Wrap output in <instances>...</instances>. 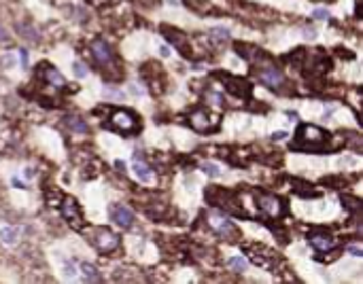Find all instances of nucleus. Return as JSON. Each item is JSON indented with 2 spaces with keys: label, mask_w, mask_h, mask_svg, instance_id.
Wrapping results in <instances>:
<instances>
[{
  "label": "nucleus",
  "mask_w": 363,
  "mask_h": 284,
  "mask_svg": "<svg viewBox=\"0 0 363 284\" xmlns=\"http://www.w3.org/2000/svg\"><path fill=\"white\" fill-rule=\"evenodd\" d=\"M209 225L215 233H219L221 238H234L236 236V225L232 223V219H227L225 215L217 210H211L209 212Z\"/></svg>",
  "instance_id": "f257e3e1"
},
{
  "label": "nucleus",
  "mask_w": 363,
  "mask_h": 284,
  "mask_svg": "<svg viewBox=\"0 0 363 284\" xmlns=\"http://www.w3.org/2000/svg\"><path fill=\"white\" fill-rule=\"evenodd\" d=\"M91 242H94V246L98 250L111 252V250H115L119 246V236H117V233H113V231H109V229H96Z\"/></svg>",
  "instance_id": "f03ea898"
},
{
  "label": "nucleus",
  "mask_w": 363,
  "mask_h": 284,
  "mask_svg": "<svg viewBox=\"0 0 363 284\" xmlns=\"http://www.w3.org/2000/svg\"><path fill=\"white\" fill-rule=\"evenodd\" d=\"M299 142H306V149H319V145L327 138V134L321 127H315V125H302V129H299V134H297Z\"/></svg>",
  "instance_id": "7ed1b4c3"
},
{
  "label": "nucleus",
  "mask_w": 363,
  "mask_h": 284,
  "mask_svg": "<svg viewBox=\"0 0 363 284\" xmlns=\"http://www.w3.org/2000/svg\"><path fill=\"white\" fill-rule=\"evenodd\" d=\"M91 55H94V59H96V62H98L102 68H109V66H113V62H115L111 47L105 43V40H100V38L91 43Z\"/></svg>",
  "instance_id": "20e7f679"
},
{
  "label": "nucleus",
  "mask_w": 363,
  "mask_h": 284,
  "mask_svg": "<svg viewBox=\"0 0 363 284\" xmlns=\"http://www.w3.org/2000/svg\"><path fill=\"white\" fill-rule=\"evenodd\" d=\"M308 242H310V246L319 252H329L338 244V240H334V236H329L327 231H313L308 236Z\"/></svg>",
  "instance_id": "39448f33"
},
{
  "label": "nucleus",
  "mask_w": 363,
  "mask_h": 284,
  "mask_svg": "<svg viewBox=\"0 0 363 284\" xmlns=\"http://www.w3.org/2000/svg\"><path fill=\"white\" fill-rule=\"evenodd\" d=\"M111 121H113V125L121 131H136L138 129V119L134 117L130 110H117V113H113Z\"/></svg>",
  "instance_id": "423d86ee"
},
{
  "label": "nucleus",
  "mask_w": 363,
  "mask_h": 284,
  "mask_svg": "<svg viewBox=\"0 0 363 284\" xmlns=\"http://www.w3.org/2000/svg\"><path fill=\"white\" fill-rule=\"evenodd\" d=\"M132 170H134V174H136V178L142 182V185H151L153 178H155L151 166L140 157V153H136L132 157Z\"/></svg>",
  "instance_id": "0eeeda50"
},
{
  "label": "nucleus",
  "mask_w": 363,
  "mask_h": 284,
  "mask_svg": "<svg viewBox=\"0 0 363 284\" xmlns=\"http://www.w3.org/2000/svg\"><path fill=\"white\" fill-rule=\"evenodd\" d=\"M62 217H64L72 227H81V223H83L79 204H77V201L72 199V197H66L64 204H62Z\"/></svg>",
  "instance_id": "6e6552de"
},
{
  "label": "nucleus",
  "mask_w": 363,
  "mask_h": 284,
  "mask_svg": "<svg viewBox=\"0 0 363 284\" xmlns=\"http://www.w3.org/2000/svg\"><path fill=\"white\" fill-rule=\"evenodd\" d=\"M259 208H262L266 215H268V217H272V219L281 217L283 212H285L283 201L278 199V197H274V195H262V197H259Z\"/></svg>",
  "instance_id": "1a4fd4ad"
},
{
  "label": "nucleus",
  "mask_w": 363,
  "mask_h": 284,
  "mask_svg": "<svg viewBox=\"0 0 363 284\" xmlns=\"http://www.w3.org/2000/svg\"><path fill=\"white\" fill-rule=\"evenodd\" d=\"M109 215L113 219V223H117L119 227H132V223H134V212L126 206H111L109 208Z\"/></svg>",
  "instance_id": "9d476101"
},
{
  "label": "nucleus",
  "mask_w": 363,
  "mask_h": 284,
  "mask_svg": "<svg viewBox=\"0 0 363 284\" xmlns=\"http://www.w3.org/2000/svg\"><path fill=\"white\" fill-rule=\"evenodd\" d=\"M259 79H262V83H266L270 89H278L283 83H285V77L283 73L278 68H272V66H268L264 68L262 73H259Z\"/></svg>",
  "instance_id": "9b49d317"
},
{
  "label": "nucleus",
  "mask_w": 363,
  "mask_h": 284,
  "mask_svg": "<svg viewBox=\"0 0 363 284\" xmlns=\"http://www.w3.org/2000/svg\"><path fill=\"white\" fill-rule=\"evenodd\" d=\"M162 32L164 36L168 38V43H172L174 47H179L181 51H185V55H189V47H187V36H185L183 32H179V30H172V28H162Z\"/></svg>",
  "instance_id": "f8f14e48"
},
{
  "label": "nucleus",
  "mask_w": 363,
  "mask_h": 284,
  "mask_svg": "<svg viewBox=\"0 0 363 284\" xmlns=\"http://www.w3.org/2000/svg\"><path fill=\"white\" fill-rule=\"evenodd\" d=\"M225 83H227V89H230L232 94H236V96H240V98H248V96H251V83H246L244 79L230 77Z\"/></svg>",
  "instance_id": "ddd939ff"
},
{
  "label": "nucleus",
  "mask_w": 363,
  "mask_h": 284,
  "mask_svg": "<svg viewBox=\"0 0 363 284\" xmlns=\"http://www.w3.org/2000/svg\"><path fill=\"white\" fill-rule=\"evenodd\" d=\"M189 121H191L193 129H198V131H209L211 129V119H209V115H206V113H202V110L193 113Z\"/></svg>",
  "instance_id": "4468645a"
},
{
  "label": "nucleus",
  "mask_w": 363,
  "mask_h": 284,
  "mask_svg": "<svg viewBox=\"0 0 363 284\" xmlns=\"http://www.w3.org/2000/svg\"><path fill=\"white\" fill-rule=\"evenodd\" d=\"M45 79H47V83H49V85H54V87H58V89L66 87L64 77H62L58 70H54V68H47V70H45Z\"/></svg>",
  "instance_id": "2eb2a0df"
},
{
  "label": "nucleus",
  "mask_w": 363,
  "mask_h": 284,
  "mask_svg": "<svg viewBox=\"0 0 363 284\" xmlns=\"http://www.w3.org/2000/svg\"><path fill=\"white\" fill-rule=\"evenodd\" d=\"M17 32L24 34L30 43H38V30L30 24H17Z\"/></svg>",
  "instance_id": "dca6fc26"
},
{
  "label": "nucleus",
  "mask_w": 363,
  "mask_h": 284,
  "mask_svg": "<svg viewBox=\"0 0 363 284\" xmlns=\"http://www.w3.org/2000/svg\"><path fill=\"white\" fill-rule=\"evenodd\" d=\"M81 271H83V278L87 282H100V273L91 263H81Z\"/></svg>",
  "instance_id": "f3484780"
},
{
  "label": "nucleus",
  "mask_w": 363,
  "mask_h": 284,
  "mask_svg": "<svg viewBox=\"0 0 363 284\" xmlns=\"http://www.w3.org/2000/svg\"><path fill=\"white\" fill-rule=\"evenodd\" d=\"M17 236H19V231L15 227H3L0 229V240H3L5 244H15Z\"/></svg>",
  "instance_id": "a211bd4d"
},
{
  "label": "nucleus",
  "mask_w": 363,
  "mask_h": 284,
  "mask_svg": "<svg viewBox=\"0 0 363 284\" xmlns=\"http://www.w3.org/2000/svg\"><path fill=\"white\" fill-rule=\"evenodd\" d=\"M209 36H211V40H215V43H225V40L230 38V30L227 28H211Z\"/></svg>",
  "instance_id": "6ab92c4d"
},
{
  "label": "nucleus",
  "mask_w": 363,
  "mask_h": 284,
  "mask_svg": "<svg viewBox=\"0 0 363 284\" xmlns=\"http://www.w3.org/2000/svg\"><path fill=\"white\" fill-rule=\"evenodd\" d=\"M66 123H68V127H70L72 131H77V134H85V131H87V125L83 123L79 117H68Z\"/></svg>",
  "instance_id": "aec40b11"
},
{
  "label": "nucleus",
  "mask_w": 363,
  "mask_h": 284,
  "mask_svg": "<svg viewBox=\"0 0 363 284\" xmlns=\"http://www.w3.org/2000/svg\"><path fill=\"white\" fill-rule=\"evenodd\" d=\"M227 267H232L236 271H244L246 269V259L244 257H232L230 261H227Z\"/></svg>",
  "instance_id": "412c9836"
},
{
  "label": "nucleus",
  "mask_w": 363,
  "mask_h": 284,
  "mask_svg": "<svg viewBox=\"0 0 363 284\" xmlns=\"http://www.w3.org/2000/svg\"><path fill=\"white\" fill-rule=\"evenodd\" d=\"M72 73H75V77H79V79H85L87 77V66L83 62H79V59H75V62H72Z\"/></svg>",
  "instance_id": "4be33fe9"
},
{
  "label": "nucleus",
  "mask_w": 363,
  "mask_h": 284,
  "mask_svg": "<svg viewBox=\"0 0 363 284\" xmlns=\"http://www.w3.org/2000/svg\"><path fill=\"white\" fill-rule=\"evenodd\" d=\"M202 170H204V172H206V174H209V176H213V178L221 174L219 166H217V164H211V161H206V164H202Z\"/></svg>",
  "instance_id": "5701e85b"
},
{
  "label": "nucleus",
  "mask_w": 363,
  "mask_h": 284,
  "mask_svg": "<svg viewBox=\"0 0 363 284\" xmlns=\"http://www.w3.org/2000/svg\"><path fill=\"white\" fill-rule=\"evenodd\" d=\"M206 100H209L211 104H215V106H223V96L217 94V91H209V94H206Z\"/></svg>",
  "instance_id": "b1692460"
},
{
  "label": "nucleus",
  "mask_w": 363,
  "mask_h": 284,
  "mask_svg": "<svg viewBox=\"0 0 363 284\" xmlns=\"http://www.w3.org/2000/svg\"><path fill=\"white\" fill-rule=\"evenodd\" d=\"M105 98L109 100H123V91H117L113 87H105Z\"/></svg>",
  "instance_id": "393cba45"
},
{
  "label": "nucleus",
  "mask_w": 363,
  "mask_h": 284,
  "mask_svg": "<svg viewBox=\"0 0 363 284\" xmlns=\"http://www.w3.org/2000/svg\"><path fill=\"white\" fill-rule=\"evenodd\" d=\"M19 64H22V68H28V51L26 49H19Z\"/></svg>",
  "instance_id": "a878e982"
},
{
  "label": "nucleus",
  "mask_w": 363,
  "mask_h": 284,
  "mask_svg": "<svg viewBox=\"0 0 363 284\" xmlns=\"http://www.w3.org/2000/svg\"><path fill=\"white\" fill-rule=\"evenodd\" d=\"M327 17H329V13L325 9H315L313 11V19H327Z\"/></svg>",
  "instance_id": "bb28decb"
},
{
  "label": "nucleus",
  "mask_w": 363,
  "mask_h": 284,
  "mask_svg": "<svg viewBox=\"0 0 363 284\" xmlns=\"http://www.w3.org/2000/svg\"><path fill=\"white\" fill-rule=\"evenodd\" d=\"M346 250H348V252H350V255H355V257H357V259H359V257H363V250H361V248H359V246H348V248H346Z\"/></svg>",
  "instance_id": "cd10ccee"
},
{
  "label": "nucleus",
  "mask_w": 363,
  "mask_h": 284,
  "mask_svg": "<svg viewBox=\"0 0 363 284\" xmlns=\"http://www.w3.org/2000/svg\"><path fill=\"white\" fill-rule=\"evenodd\" d=\"M272 138L274 140H283V138H287V131H276V134H272Z\"/></svg>",
  "instance_id": "c85d7f7f"
},
{
  "label": "nucleus",
  "mask_w": 363,
  "mask_h": 284,
  "mask_svg": "<svg viewBox=\"0 0 363 284\" xmlns=\"http://www.w3.org/2000/svg\"><path fill=\"white\" fill-rule=\"evenodd\" d=\"M160 53H162V57H168L170 55V49L166 47V45H162V49H160Z\"/></svg>",
  "instance_id": "c756f323"
},
{
  "label": "nucleus",
  "mask_w": 363,
  "mask_h": 284,
  "mask_svg": "<svg viewBox=\"0 0 363 284\" xmlns=\"http://www.w3.org/2000/svg\"><path fill=\"white\" fill-rule=\"evenodd\" d=\"M3 62H5L7 66H13V64H15V59H13L11 55H5V59H3Z\"/></svg>",
  "instance_id": "7c9ffc66"
},
{
  "label": "nucleus",
  "mask_w": 363,
  "mask_h": 284,
  "mask_svg": "<svg viewBox=\"0 0 363 284\" xmlns=\"http://www.w3.org/2000/svg\"><path fill=\"white\" fill-rule=\"evenodd\" d=\"M0 40H7V30L0 26Z\"/></svg>",
  "instance_id": "2f4dec72"
},
{
  "label": "nucleus",
  "mask_w": 363,
  "mask_h": 284,
  "mask_svg": "<svg viewBox=\"0 0 363 284\" xmlns=\"http://www.w3.org/2000/svg\"><path fill=\"white\" fill-rule=\"evenodd\" d=\"M26 176H28V178H32V176H34V170H32V168H28V170H26Z\"/></svg>",
  "instance_id": "473e14b6"
}]
</instances>
